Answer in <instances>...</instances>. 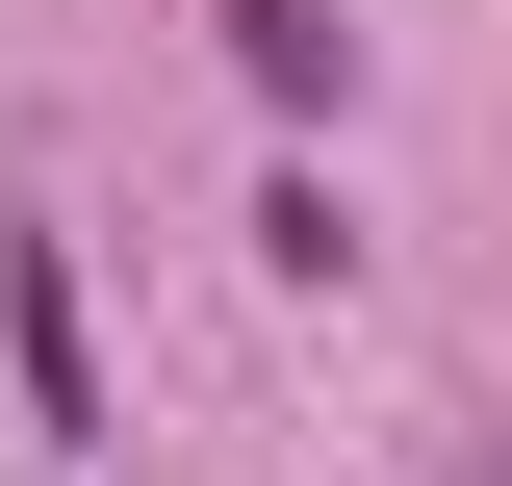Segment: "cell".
Listing matches in <instances>:
<instances>
[{"instance_id":"obj_1","label":"cell","mask_w":512,"mask_h":486,"mask_svg":"<svg viewBox=\"0 0 512 486\" xmlns=\"http://www.w3.org/2000/svg\"><path fill=\"white\" fill-rule=\"evenodd\" d=\"M231 52L282 77V103H308V77H333V0H231Z\"/></svg>"}]
</instances>
